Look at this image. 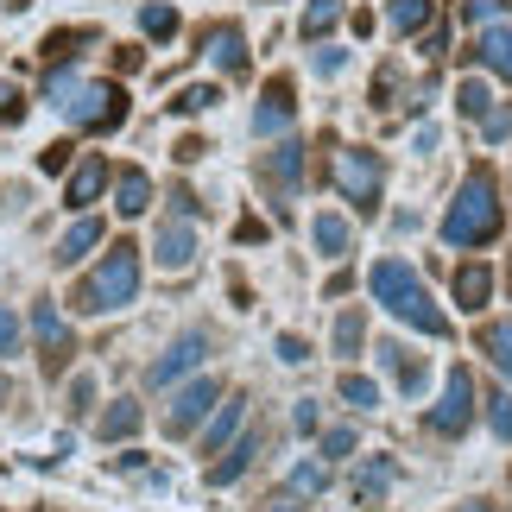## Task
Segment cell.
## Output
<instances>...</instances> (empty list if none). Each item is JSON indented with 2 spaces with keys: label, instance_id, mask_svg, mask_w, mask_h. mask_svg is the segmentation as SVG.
<instances>
[{
  "label": "cell",
  "instance_id": "cell-41",
  "mask_svg": "<svg viewBox=\"0 0 512 512\" xmlns=\"http://www.w3.org/2000/svg\"><path fill=\"white\" fill-rule=\"evenodd\" d=\"M70 152H76L70 140H57V146H45V152H38V165H45V171H64V165H70Z\"/></svg>",
  "mask_w": 512,
  "mask_h": 512
},
{
  "label": "cell",
  "instance_id": "cell-50",
  "mask_svg": "<svg viewBox=\"0 0 512 512\" xmlns=\"http://www.w3.org/2000/svg\"><path fill=\"white\" fill-rule=\"evenodd\" d=\"M7 399H13V386H7V380H0V405H7Z\"/></svg>",
  "mask_w": 512,
  "mask_h": 512
},
{
  "label": "cell",
  "instance_id": "cell-48",
  "mask_svg": "<svg viewBox=\"0 0 512 512\" xmlns=\"http://www.w3.org/2000/svg\"><path fill=\"white\" fill-rule=\"evenodd\" d=\"M19 114H26V102H19V95H0V121H19Z\"/></svg>",
  "mask_w": 512,
  "mask_h": 512
},
{
  "label": "cell",
  "instance_id": "cell-11",
  "mask_svg": "<svg viewBox=\"0 0 512 512\" xmlns=\"http://www.w3.org/2000/svg\"><path fill=\"white\" fill-rule=\"evenodd\" d=\"M108 177H114V171H108V159H102V152H89V159L70 171V184H64V203H70V209H89L95 196L108 190Z\"/></svg>",
  "mask_w": 512,
  "mask_h": 512
},
{
  "label": "cell",
  "instance_id": "cell-6",
  "mask_svg": "<svg viewBox=\"0 0 512 512\" xmlns=\"http://www.w3.org/2000/svg\"><path fill=\"white\" fill-rule=\"evenodd\" d=\"M215 405H222V380H209V373H203V380H190L184 392H171V411H165V437H190V430L203 424Z\"/></svg>",
  "mask_w": 512,
  "mask_h": 512
},
{
  "label": "cell",
  "instance_id": "cell-23",
  "mask_svg": "<svg viewBox=\"0 0 512 512\" xmlns=\"http://www.w3.org/2000/svg\"><path fill=\"white\" fill-rule=\"evenodd\" d=\"M95 430H102L108 443H127V437H140V405H133V399H114V405L102 411V424H95Z\"/></svg>",
  "mask_w": 512,
  "mask_h": 512
},
{
  "label": "cell",
  "instance_id": "cell-1",
  "mask_svg": "<svg viewBox=\"0 0 512 512\" xmlns=\"http://www.w3.org/2000/svg\"><path fill=\"white\" fill-rule=\"evenodd\" d=\"M500 222H506V209H500V184H494V171L487 165H475L462 177V190H456V203H449V215H443V241L449 247H487L500 234Z\"/></svg>",
  "mask_w": 512,
  "mask_h": 512
},
{
  "label": "cell",
  "instance_id": "cell-43",
  "mask_svg": "<svg viewBox=\"0 0 512 512\" xmlns=\"http://www.w3.org/2000/svg\"><path fill=\"white\" fill-rule=\"evenodd\" d=\"M494 7H500V0H468V7H462V19H468V26H481V19L494 13Z\"/></svg>",
  "mask_w": 512,
  "mask_h": 512
},
{
  "label": "cell",
  "instance_id": "cell-20",
  "mask_svg": "<svg viewBox=\"0 0 512 512\" xmlns=\"http://www.w3.org/2000/svg\"><path fill=\"white\" fill-rule=\"evenodd\" d=\"M89 247H102V222H95V215H83V222H76V228L64 234V241H57V253H51V260H57V266H76Z\"/></svg>",
  "mask_w": 512,
  "mask_h": 512
},
{
  "label": "cell",
  "instance_id": "cell-26",
  "mask_svg": "<svg viewBox=\"0 0 512 512\" xmlns=\"http://www.w3.org/2000/svg\"><path fill=\"white\" fill-rule=\"evenodd\" d=\"M215 102H222V89H215V83H190V89L171 95V114H209Z\"/></svg>",
  "mask_w": 512,
  "mask_h": 512
},
{
  "label": "cell",
  "instance_id": "cell-32",
  "mask_svg": "<svg viewBox=\"0 0 512 512\" xmlns=\"http://www.w3.org/2000/svg\"><path fill=\"white\" fill-rule=\"evenodd\" d=\"M76 45H95V32H89V26H70V32H51V38H45V57H51V64H57V57H70Z\"/></svg>",
  "mask_w": 512,
  "mask_h": 512
},
{
  "label": "cell",
  "instance_id": "cell-39",
  "mask_svg": "<svg viewBox=\"0 0 512 512\" xmlns=\"http://www.w3.org/2000/svg\"><path fill=\"white\" fill-rule=\"evenodd\" d=\"M0 354H19V317L0 304Z\"/></svg>",
  "mask_w": 512,
  "mask_h": 512
},
{
  "label": "cell",
  "instance_id": "cell-24",
  "mask_svg": "<svg viewBox=\"0 0 512 512\" xmlns=\"http://www.w3.org/2000/svg\"><path fill=\"white\" fill-rule=\"evenodd\" d=\"M380 361H386L392 373H399V386L411 392V399H418V392H424V361H418V354H411V348H399V342H386V348H380Z\"/></svg>",
  "mask_w": 512,
  "mask_h": 512
},
{
  "label": "cell",
  "instance_id": "cell-34",
  "mask_svg": "<svg viewBox=\"0 0 512 512\" xmlns=\"http://www.w3.org/2000/svg\"><path fill=\"white\" fill-rule=\"evenodd\" d=\"M481 133H487L494 146L512 140V102H494V108H487V114H481Z\"/></svg>",
  "mask_w": 512,
  "mask_h": 512
},
{
  "label": "cell",
  "instance_id": "cell-27",
  "mask_svg": "<svg viewBox=\"0 0 512 512\" xmlns=\"http://www.w3.org/2000/svg\"><path fill=\"white\" fill-rule=\"evenodd\" d=\"M336 19H342V0H310L304 7V38H329Z\"/></svg>",
  "mask_w": 512,
  "mask_h": 512
},
{
  "label": "cell",
  "instance_id": "cell-30",
  "mask_svg": "<svg viewBox=\"0 0 512 512\" xmlns=\"http://www.w3.org/2000/svg\"><path fill=\"white\" fill-rule=\"evenodd\" d=\"M336 392H342L348 405H361V411H373V405H380V386H373L367 373H342V380H336Z\"/></svg>",
  "mask_w": 512,
  "mask_h": 512
},
{
  "label": "cell",
  "instance_id": "cell-42",
  "mask_svg": "<svg viewBox=\"0 0 512 512\" xmlns=\"http://www.w3.org/2000/svg\"><path fill=\"white\" fill-rule=\"evenodd\" d=\"M392 95H399V76H392V70H380V76H373V102H392Z\"/></svg>",
  "mask_w": 512,
  "mask_h": 512
},
{
  "label": "cell",
  "instance_id": "cell-15",
  "mask_svg": "<svg viewBox=\"0 0 512 512\" xmlns=\"http://www.w3.org/2000/svg\"><path fill=\"white\" fill-rule=\"evenodd\" d=\"M260 171H266V184L298 190V184H304V146H298V140H285L279 152H266V165H260Z\"/></svg>",
  "mask_w": 512,
  "mask_h": 512
},
{
  "label": "cell",
  "instance_id": "cell-5",
  "mask_svg": "<svg viewBox=\"0 0 512 512\" xmlns=\"http://www.w3.org/2000/svg\"><path fill=\"white\" fill-rule=\"evenodd\" d=\"M64 114L83 133H114L127 121V89L121 83H76V95L64 102Z\"/></svg>",
  "mask_w": 512,
  "mask_h": 512
},
{
  "label": "cell",
  "instance_id": "cell-38",
  "mask_svg": "<svg viewBox=\"0 0 512 512\" xmlns=\"http://www.w3.org/2000/svg\"><path fill=\"white\" fill-rule=\"evenodd\" d=\"M418 51L430 57V64H443V57H449V32H443V26H430V32L418 38Z\"/></svg>",
  "mask_w": 512,
  "mask_h": 512
},
{
  "label": "cell",
  "instance_id": "cell-16",
  "mask_svg": "<svg viewBox=\"0 0 512 512\" xmlns=\"http://www.w3.org/2000/svg\"><path fill=\"white\" fill-rule=\"evenodd\" d=\"M114 209H121V215H146L152 209V177L140 165H127L121 177H114Z\"/></svg>",
  "mask_w": 512,
  "mask_h": 512
},
{
  "label": "cell",
  "instance_id": "cell-8",
  "mask_svg": "<svg viewBox=\"0 0 512 512\" xmlns=\"http://www.w3.org/2000/svg\"><path fill=\"white\" fill-rule=\"evenodd\" d=\"M32 336H38V361H45V373H64L70 367L76 336H70V323L57 317V304H32Z\"/></svg>",
  "mask_w": 512,
  "mask_h": 512
},
{
  "label": "cell",
  "instance_id": "cell-46",
  "mask_svg": "<svg viewBox=\"0 0 512 512\" xmlns=\"http://www.w3.org/2000/svg\"><path fill=\"white\" fill-rule=\"evenodd\" d=\"M203 152H209L203 140H177V165H190V159H203Z\"/></svg>",
  "mask_w": 512,
  "mask_h": 512
},
{
  "label": "cell",
  "instance_id": "cell-45",
  "mask_svg": "<svg viewBox=\"0 0 512 512\" xmlns=\"http://www.w3.org/2000/svg\"><path fill=\"white\" fill-rule=\"evenodd\" d=\"M342 64H348V51H317V70H323V76H336Z\"/></svg>",
  "mask_w": 512,
  "mask_h": 512
},
{
  "label": "cell",
  "instance_id": "cell-13",
  "mask_svg": "<svg viewBox=\"0 0 512 512\" xmlns=\"http://www.w3.org/2000/svg\"><path fill=\"white\" fill-rule=\"evenodd\" d=\"M152 260H159L165 272H184V266L196 260V234H190L184 222H165V228H159V247H152Z\"/></svg>",
  "mask_w": 512,
  "mask_h": 512
},
{
  "label": "cell",
  "instance_id": "cell-28",
  "mask_svg": "<svg viewBox=\"0 0 512 512\" xmlns=\"http://www.w3.org/2000/svg\"><path fill=\"white\" fill-rule=\"evenodd\" d=\"M323 487H329V462H323V456H317V462H298V468H291V494H298V500L323 494Z\"/></svg>",
  "mask_w": 512,
  "mask_h": 512
},
{
  "label": "cell",
  "instance_id": "cell-7",
  "mask_svg": "<svg viewBox=\"0 0 512 512\" xmlns=\"http://www.w3.org/2000/svg\"><path fill=\"white\" fill-rule=\"evenodd\" d=\"M468 424H475V380H468V367H449L443 405H430V430H443V437H462Z\"/></svg>",
  "mask_w": 512,
  "mask_h": 512
},
{
  "label": "cell",
  "instance_id": "cell-49",
  "mask_svg": "<svg viewBox=\"0 0 512 512\" xmlns=\"http://www.w3.org/2000/svg\"><path fill=\"white\" fill-rule=\"evenodd\" d=\"M266 512H304V506H298V500H272Z\"/></svg>",
  "mask_w": 512,
  "mask_h": 512
},
{
  "label": "cell",
  "instance_id": "cell-2",
  "mask_svg": "<svg viewBox=\"0 0 512 512\" xmlns=\"http://www.w3.org/2000/svg\"><path fill=\"white\" fill-rule=\"evenodd\" d=\"M367 285H373V298H380L399 323H411V329H424V336H437V342H449V317L437 304H430V291H424V279L411 272L405 260H380L367 272Z\"/></svg>",
  "mask_w": 512,
  "mask_h": 512
},
{
  "label": "cell",
  "instance_id": "cell-9",
  "mask_svg": "<svg viewBox=\"0 0 512 512\" xmlns=\"http://www.w3.org/2000/svg\"><path fill=\"white\" fill-rule=\"evenodd\" d=\"M291 114H298V89H291V76H272L260 89V108H253V133H285Z\"/></svg>",
  "mask_w": 512,
  "mask_h": 512
},
{
  "label": "cell",
  "instance_id": "cell-14",
  "mask_svg": "<svg viewBox=\"0 0 512 512\" xmlns=\"http://www.w3.org/2000/svg\"><path fill=\"white\" fill-rule=\"evenodd\" d=\"M209 57H215V64H222L228 76H247V70H253V57H247V38L234 32V26H215V32H209Z\"/></svg>",
  "mask_w": 512,
  "mask_h": 512
},
{
  "label": "cell",
  "instance_id": "cell-29",
  "mask_svg": "<svg viewBox=\"0 0 512 512\" xmlns=\"http://www.w3.org/2000/svg\"><path fill=\"white\" fill-rule=\"evenodd\" d=\"M317 247L329 253V260H342V253L354 247V234H348V222H336V215H317Z\"/></svg>",
  "mask_w": 512,
  "mask_h": 512
},
{
  "label": "cell",
  "instance_id": "cell-40",
  "mask_svg": "<svg viewBox=\"0 0 512 512\" xmlns=\"http://www.w3.org/2000/svg\"><path fill=\"white\" fill-rule=\"evenodd\" d=\"M279 361H285V367L310 361V342H304V336H279Z\"/></svg>",
  "mask_w": 512,
  "mask_h": 512
},
{
  "label": "cell",
  "instance_id": "cell-10",
  "mask_svg": "<svg viewBox=\"0 0 512 512\" xmlns=\"http://www.w3.org/2000/svg\"><path fill=\"white\" fill-rule=\"evenodd\" d=\"M203 354H209V336H203V329H190V336H177V342L159 354V361H152L146 380H152V386H171V380H184V373L203 361Z\"/></svg>",
  "mask_w": 512,
  "mask_h": 512
},
{
  "label": "cell",
  "instance_id": "cell-19",
  "mask_svg": "<svg viewBox=\"0 0 512 512\" xmlns=\"http://www.w3.org/2000/svg\"><path fill=\"white\" fill-rule=\"evenodd\" d=\"M475 57H481V64L500 76V83H512V26H494V32H481Z\"/></svg>",
  "mask_w": 512,
  "mask_h": 512
},
{
  "label": "cell",
  "instance_id": "cell-4",
  "mask_svg": "<svg viewBox=\"0 0 512 512\" xmlns=\"http://www.w3.org/2000/svg\"><path fill=\"white\" fill-rule=\"evenodd\" d=\"M329 177H336V190H342L361 215L380 209V196H386V159H380V152H367V146H342V152H336V165H329Z\"/></svg>",
  "mask_w": 512,
  "mask_h": 512
},
{
  "label": "cell",
  "instance_id": "cell-47",
  "mask_svg": "<svg viewBox=\"0 0 512 512\" xmlns=\"http://www.w3.org/2000/svg\"><path fill=\"white\" fill-rule=\"evenodd\" d=\"M291 424H298V430H317V405H310V399H304L298 411H291Z\"/></svg>",
  "mask_w": 512,
  "mask_h": 512
},
{
  "label": "cell",
  "instance_id": "cell-12",
  "mask_svg": "<svg viewBox=\"0 0 512 512\" xmlns=\"http://www.w3.org/2000/svg\"><path fill=\"white\" fill-rule=\"evenodd\" d=\"M386 494H392V462L373 456L361 475H354V506H361V512H386Z\"/></svg>",
  "mask_w": 512,
  "mask_h": 512
},
{
  "label": "cell",
  "instance_id": "cell-3",
  "mask_svg": "<svg viewBox=\"0 0 512 512\" xmlns=\"http://www.w3.org/2000/svg\"><path fill=\"white\" fill-rule=\"evenodd\" d=\"M133 291H140V247L114 241L102 260H95V272H83V285L70 291V304L83 310V317H108V310L133 304Z\"/></svg>",
  "mask_w": 512,
  "mask_h": 512
},
{
  "label": "cell",
  "instance_id": "cell-36",
  "mask_svg": "<svg viewBox=\"0 0 512 512\" xmlns=\"http://www.w3.org/2000/svg\"><path fill=\"white\" fill-rule=\"evenodd\" d=\"M487 424H494L500 443H512V399H506V392H494V399H487Z\"/></svg>",
  "mask_w": 512,
  "mask_h": 512
},
{
  "label": "cell",
  "instance_id": "cell-17",
  "mask_svg": "<svg viewBox=\"0 0 512 512\" xmlns=\"http://www.w3.org/2000/svg\"><path fill=\"white\" fill-rule=\"evenodd\" d=\"M253 456H260V430H253V437H241V443H234L222 462H209V487H228V481H241L247 468H253Z\"/></svg>",
  "mask_w": 512,
  "mask_h": 512
},
{
  "label": "cell",
  "instance_id": "cell-37",
  "mask_svg": "<svg viewBox=\"0 0 512 512\" xmlns=\"http://www.w3.org/2000/svg\"><path fill=\"white\" fill-rule=\"evenodd\" d=\"M342 456H354V430H323V462L336 468Z\"/></svg>",
  "mask_w": 512,
  "mask_h": 512
},
{
  "label": "cell",
  "instance_id": "cell-33",
  "mask_svg": "<svg viewBox=\"0 0 512 512\" xmlns=\"http://www.w3.org/2000/svg\"><path fill=\"white\" fill-rule=\"evenodd\" d=\"M140 32L146 38H171L177 32V7H159V0H152V7L140 13Z\"/></svg>",
  "mask_w": 512,
  "mask_h": 512
},
{
  "label": "cell",
  "instance_id": "cell-44",
  "mask_svg": "<svg viewBox=\"0 0 512 512\" xmlns=\"http://www.w3.org/2000/svg\"><path fill=\"white\" fill-rule=\"evenodd\" d=\"M89 399H95V380H89V373H83V380H76V386H70V405H76V411H83Z\"/></svg>",
  "mask_w": 512,
  "mask_h": 512
},
{
  "label": "cell",
  "instance_id": "cell-25",
  "mask_svg": "<svg viewBox=\"0 0 512 512\" xmlns=\"http://www.w3.org/2000/svg\"><path fill=\"white\" fill-rule=\"evenodd\" d=\"M481 354L512 380V323H487V329H481Z\"/></svg>",
  "mask_w": 512,
  "mask_h": 512
},
{
  "label": "cell",
  "instance_id": "cell-31",
  "mask_svg": "<svg viewBox=\"0 0 512 512\" xmlns=\"http://www.w3.org/2000/svg\"><path fill=\"white\" fill-rule=\"evenodd\" d=\"M456 102H462V114H468V121H481V114L494 108V95H487V83H481V76H468V83L456 89Z\"/></svg>",
  "mask_w": 512,
  "mask_h": 512
},
{
  "label": "cell",
  "instance_id": "cell-35",
  "mask_svg": "<svg viewBox=\"0 0 512 512\" xmlns=\"http://www.w3.org/2000/svg\"><path fill=\"white\" fill-rule=\"evenodd\" d=\"M367 336V323H361V310H348V317H336V354H354Z\"/></svg>",
  "mask_w": 512,
  "mask_h": 512
},
{
  "label": "cell",
  "instance_id": "cell-22",
  "mask_svg": "<svg viewBox=\"0 0 512 512\" xmlns=\"http://www.w3.org/2000/svg\"><path fill=\"white\" fill-rule=\"evenodd\" d=\"M430 19H437V0H392V13H386V26L399 32V38H411V32H424Z\"/></svg>",
  "mask_w": 512,
  "mask_h": 512
},
{
  "label": "cell",
  "instance_id": "cell-21",
  "mask_svg": "<svg viewBox=\"0 0 512 512\" xmlns=\"http://www.w3.org/2000/svg\"><path fill=\"white\" fill-rule=\"evenodd\" d=\"M487 298H494V272H487V266H462L456 272V304L462 310H487Z\"/></svg>",
  "mask_w": 512,
  "mask_h": 512
},
{
  "label": "cell",
  "instance_id": "cell-18",
  "mask_svg": "<svg viewBox=\"0 0 512 512\" xmlns=\"http://www.w3.org/2000/svg\"><path fill=\"white\" fill-rule=\"evenodd\" d=\"M247 424V399H228L222 411H215V424L203 430V456H222V449L234 443V430Z\"/></svg>",
  "mask_w": 512,
  "mask_h": 512
}]
</instances>
